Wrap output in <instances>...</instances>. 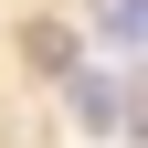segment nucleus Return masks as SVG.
<instances>
[{"mask_svg": "<svg viewBox=\"0 0 148 148\" xmlns=\"http://www.w3.org/2000/svg\"><path fill=\"white\" fill-rule=\"evenodd\" d=\"M64 95H74V127H95V138H116V127H127V85H116V74L74 64V74H64Z\"/></svg>", "mask_w": 148, "mask_h": 148, "instance_id": "nucleus-1", "label": "nucleus"}, {"mask_svg": "<svg viewBox=\"0 0 148 148\" xmlns=\"http://www.w3.org/2000/svg\"><path fill=\"white\" fill-rule=\"evenodd\" d=\"M95 32H106V42H116V53H127V42H138V32H148V0H106V11H95Z\"/></svg>", "mask_w": 148, "mask_h": 148, "instance_id": "nucleus-2", "label": "nucleus"}]
</instances>
